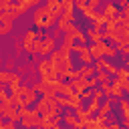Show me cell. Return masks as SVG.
<instances>
[{"instance_id": "obj_12", "label": "cell", "mask_w": 129, "mask_h": 129, "mask_svg": "<svg viewBox=\"0 0 129 129\" xmlns=\"http://www.w3.org/2000/svg\"><path fill=\"white\" fill-rule=\"evenodd\" d=\"M111 107H113V103L107 99V101H103L101 103V109H99V115L97 117H103V119H107L109 117V111H111Z\"/></svg>"}, {"instance_id": "obj_20", "label": "cell", "mask_w": 129, "mask_h": 129, "mask_svg": "<svg viewBox=\"0 0 129 129\" xmlns=\"http://www.w3.org/2000/svg\"><path fill=\"white\" fill-rule=\"evenodd\" d=\"M101 91L105 93V97H107V99H111V97H113V89H111V83H109V85H101Z\"/></svg>"}, {"instance_id": "obj_17", "label": "cell", "mask_w": 129, "mask_h": 129, "mask_svg": "<svg viewBox=\"0 0 129 129\" xmlns=\"http://www.w3.org/2000/svg\"><path fill=\"white\" fill-rule=\"evenodd\" d=\"M107 64H109V60H107V58H101V60H95V64H93V67H95V71H97V73H101V71H105V69H107Z\"/></svg>"}, {"instance_id": "obj_23", "label": "cell", "mask_w": 129, "mask_h": 129, "mask_svg": "<svg viewBox=\"0 0 129 129\" xmlns=\"http://www.w3.org/2000/svg\"><path fill=\"white\" fill-rule=\"evenodd\" d=\"M0 129H16V123H12V121H2Z\"/></svg>"}, {"instance_id": "obj_28", "label": "cell", "mask_w": 129, "mask_h": 129, "mask_svg": "<svg viewBox=\"0 0 129 129\" xmlns=\"http://www.w3.org/2000/svg\"><path fill=\"white\" fill-rule=\"evenodd\" d=\"M52 129H64V127H60V125H58V127H52Z\"/></svg>"}, {"instance_id": "obj_4", "label": "cell", "mask_w": 129, "mask_h": 129, "mask_svg": "<svg viewBox=\"0 0 129 129\" xmlns=\"http://www.w3.org/2000/svg\"><path fill=\"white\" fill-rule=\"evenodd\" d=\"M101 12L107 16V20H113V18H119V16H123V12H121L119 4H115V2H105V4L101 6Z\"/></svg>"}, {"instance_id": "obj_7", "label": "cell", "mask_w": 129, "mask_h": 129, "mask_svg": "<svg viewBox=\"0 0 129 129\" xmlns=\"http://www.w3.org/2000/svg\"><path fill=\"white\" fill-rule=\"evenodd\" d=\"M44 6H46V10H48L52 16H58V18H60V14H62V2H58V0H48Z\"/></svg>"}, {"instance_id": "obj_21", "label": "cell", "mask_w": 129, "mask_h": 129, "mask_svg": "<svg viewBox=\"0 0 129 129\" xmlns=\"http://www.w3.org/2000/svg\"><path fill=\"white\" fill-rule=\"evenodd\" d=\"M91 95H93L91 99H97V101H101V99L105 97V93H103L101 89H93V91H91Z\"/></svg>"}, {"instance_id": "obj_16", "label": "cell", "mask_w": 129, "mask_h": 129, "mask_svg": "<svg viewBox=\"0 0 129 129\" xmlns=\"http://www.w3.org/2000/svg\"><path fill=\"white\" fill-rule=\"evenodd\" d=\"M117 79L127 81V79H129V67H119V69H117Z\"/></svg>"}, {"instance_id": "obj_27", "label": "cell", "mask_w": 129, "mask_h": 129, "mask_svg": "<svg viewBox=\"0 0 129 129\" xmlns=\"http://www.w3.org/2000/svg\"><path fill=\"white\" fill-rule=\"evenodd\" d=\"M123 91H125V93H129V79L123 83Z\"/></svg>"}, {"instance_id": "obj_1", "label": "cell", "mask_w": 129, "mask_h": 129, "mask_svg": "<svg viewBox=\"0 0 129 129\" xmlns=\"http://www.w3.org/2000/svg\"><path fill=\"white\" fill-rule=\"evenodd\" d=\"M36 75H38V81L44 83V85L60 79V75H58L56 67L50 62V58H40V60H38V64H36Z\"/></svg>"}, {"instance_id": "obj_25", "label": "cell", "mask_w": 129, "mask_h": 129, "mask_svg": "<svg viewBox=\"0 0 129 129\" xmlns=\"http://www.w3.org/2000/svg\"><path fill=\"white\" fill-rule=\"evenodd\" d=\"M109 129H121V123H117V121H113V123L109 125Z\"/></svg>"}, {"instance_id": "obj_18", "label": "cell", "mask_w": 129, "mask_h": 129, "mask_svg": "<svg viewBox=\"0 0 129 129\" xmlns=\"http://www.w3.org/2000/svg\"><path fill=\"white\" fill-rule=\"evenodd\" d=\"M101 127H103V123L99 119H91V121L85 123V129H101Z\"/></svg>"}, {"instance_id": "obj_22", "label": "cell", "mask_w": 129, "mask_h": 129, "mask_svg": "<svg viewBox=\"0 0 129 129\" xmlns=\"http://www.w3.org/2000/svg\"><path fill=\"white\" fill-rule=\"evenodd\" d=\"M87 4H89V2H85V0H77V2H75V8H77V10H81V12H83V10H85V8H87Z\"/></svg>"}, {"instance_id": "obj_19", "label": "cell", "mask_w": 129, "mask_h": 129, "mask_svg": "<svg viewBox=\"0 0 129 129\" xmlns=\"http://www.w3.org/2000/svg\"><path fill=\"white\" fill-rule=\"evenodd\" d=\"M12 24H14V22H0V34L6 36V34L12 30Z\"/></svg>"}, {"instance_id": "obj_10", "label": "cell", "mask_w": 129, "mask_h": 129, "mask_svg": "<svg viewBox=\"0 0 129 129\" xmlns=\"http://www.w3.org/2000/svg\"><path fill=\"white\" fill-rule=\"evenodd\" d=\"M12 79H14V73H12V71H6V69H4V71H0V85H2V87L10 85V83H12Z\"/></svg>"}, {"instance_id": "obj_24", "label": "cell", "mask_w": 129, "mask_h": 129, "mask_svg": "<svg viewBox=\"0 0 129 129\" xmlns=\"http://www.w3.org/2000/svg\"><path fill=\"white\" fill-rule=\"evenodd\" d=\"M99 6H101V2H99V0H89V8H93V10H97Z\"/></svg>"}, {"instance_id": "obj_13", "label": "cell", "mask_w": 129, "mask_h": 129, "mask_svg": "<svg viewBox=\"0 0 129 129\" xmlns=\"http://www.w3.org/2000/svg\"><path fill=\"white\" fill-rule=\"evenodd\" d=\"M64 123H67V125H71V129H75V127H79V125H81V121H79V117L75 115V111L64 115Z\"/></svg>"}, {"instance_id": "obj_3", "label": "cell", "mask_w": 129, "mask_h": 129, "mask_svg": "<svg viewBox=\"0 0 129 129\" xmlns=\"http://www.w3.org/2000/svg\"><path fill=\"white\" fill-rule=\"evenodd\" d=\"M50 12L46 10L44 4L38 6V8H34V12H32V24L36 26V30H44V22H46V16Z\"/></svg>"}, {"instance_id": "obj_2", "label": "cell", "mask_w": 129, "mask_h": 129, "mask_svg": "<svg viewBox=\"0 0 129 129\" xmlns=\"http://www.w3.org/2000/svg\"><path fill=\"white\" fill-rule=\"evenodd\" d=\"M36 40H38V32H36V30H26V32H24V36H22L20 44H22V48H24V52H26V54H30V56H34V54H36V50H34Z\"/></svg>"}, {"instance_id": "obj_8", "label": "cell", "mask_w": 129, "mask_h": 129, "mask_svg": "<svg viewBox=\"0 0 129 129\" xmlns=\"http://www.w3.org/2000/svg\"><path fill=\"white\" fill-rule=\"evenodd\" d=\"M79 73H81V77H85V79H93V77L97 75V71H95L93 64H81V67H79Z\"/></svg>"}, {"instance_id": "obj_15", "label": "cell", "mask_w": 129, "mask_h": 129, "mask_svg": "<svg viewBox=\"0 0 129 129\" xmlns=\"http://www.w3.org/2000/svg\"><path fill=\"white\" fill-rule=\"evenodd\" d=\"M81 101H83V97H81V95H73V97H69V107L75 111L77 107H81V105H83Z\"/></svg>"}, {"instance_id": "obj_6", "label": "cell", "mask_w": 129, "mask_h": 129, "mask_svg": "<svg viewBox=\"0 0 129 129\" xmlns=\"http://www.w3.org/2000/svg\"><path fill=\"white\" fill-rule=\"evenodd\" d=\"M77 54H79L81 64H95V58H93V54H91V48H89V46H81V48L77 50Z\"/></svg>"}, {"instance_id": "obj_5", "label": "cell", "mask_w": 129, "mask_h": 129, "mask_svg": "<svg viewBox=\"0 0 129 129\" xmlns=\"http://www.w3.org/2000/svg\"><path fill=\"white\" fill-rule=\"evenodd\" d=\"M60 18H64L69 24H77V16H75V2L73 0H64L62 2V14Z\"/></svg>"}, {"instance_id": "obj_9", "label": "cell", "mask_w": 129, "mask_h": 129, "mask_svg": "<svg viewBox=\"0 0 129 129\" xmlns=\"http://www.w3.org/2000/svg\"><path fill=\"white\" fill-rule=\"evenodd\" d=\"M85 32H87V38H89L93 44H97V42L103 40V32H99V30H95V28H89V30H85Z\"/></svg>"}, {"instance_id": "obj_14", "label": "cell", "mask_w": 129, "mask_h": 129, "mask_svg": "<svg viewBox=\"0 0 129 129\" xmlns=\"http://www.w3.org/2000/svg\"><path fill=\"white\" fill-rule=\"evenodd\" d=\"M119 111H121L123 119H125V117H129V99H127V97H123V99L119 101Z\"/></svg>"}, {"instance_id": "obj_26", "label": "cell", "mask_w": 129, "mask_h": 129, "mask_svg": "<svg viewBox=\"0 0 129 129\" xmlns=\"http://www.w3.org/2000/svg\"><path fill=\"white\" fill-rule=\"evenodd\" d=\"M119 50H121V52H123V54H127V56H129V44H127V46H121V48H119Z\"/></svg>"}, {"instance_id": "obj_11", "label": "cell", "mask_w": 129, "mask_h": 129, "mask_svg": "<svg viewBox=\"0 0 129 129\" xmlns=\"http://www.w3.org/2000/svg\"><path fill=\"white\" fill-rule=\"evenodd\" d=\"M95 79H97V83H101V85H109L115 77H111L107 71H101V73H97V75H95Z\"/></svg>"}]
</instances>
